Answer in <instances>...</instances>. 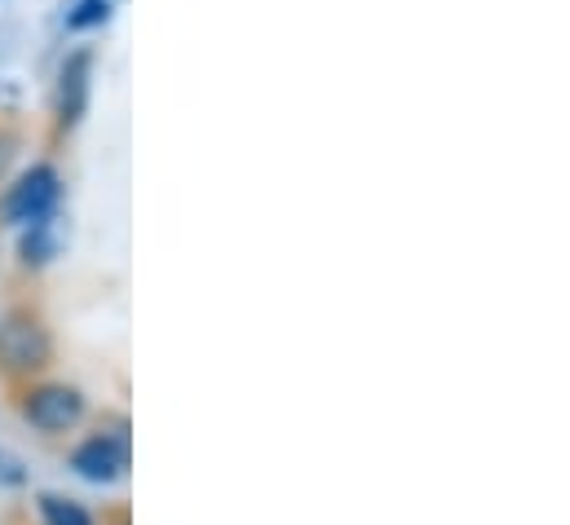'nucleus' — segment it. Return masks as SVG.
<instances>
[{
    "label": "nucleus",
    "instance_id": "3",
    "mask_svg": "<svg viewBox=\"0 0 570 525\" xmlns=\"http://www.w3.org/2000/svg\"><path fill=\"white\" fill-rule=\"evenodd\" d=\"M22 419L45 433V437H62L71 428H80L85 419V394L76 385H36L22 402Z\"/></svg>",
    "mask_w": 570,
    "mask_h": 525
},
{
    "label": "nucleus",
    "instance_id": "8",
    "mask_svg": "<svg viewBox=\"0 0 570 525\" xmlns=\"http://www.w3.org/2000/svg\"><path fill=\"white\" fill-rule=\"evenodd\" d=\"M107 18H111V0H71V9H67V27L71 31L102 27Z\"/></svg>",
    "mask_w": 570,
    "mask_h": 525
},
{
    "label": "nucleus",
    "instance_id": "1",
    "mask_svg": "<svg viewBox=\"0 0 570 525\" xmlns=\"http://www.w3.org/2000/svg\"><path fill=\"white\" fill-rule=\"evenodd\" d=\"M53 363V336L31 309H9L0 318V372L36 376Z\"/></svg>",
    "mask_w": 570,
    "mask_h": 525
},
{
    "label": "nucleus",
    "instance_id": "5",
    "mask_svg": "<svg viewBox=\"0 0 570 525\" xmlns=\"http://www.w3.org/2000/svg\"><path fill=\"white\" fill-rule=\"evenodd\" d=\"M89 76H94V53L76 49L62 71H58V98H53V116H58V132H71L80 125L85 107H89Z\"/></svg>",
    "mask_w": 570,
    "mask_h": 525
},
{
    "label": "nucleus",
    "instance_id": "2",
    "mask_svg": "<svg viewBox=\"0 0 570 525\" xmlns=\"http://www.w3.org/2000/svg\"><path fill=\"white\" fill-rule=\"evenodd\" d=\"M58 195H62L58 168L53 164H31L13 186H4V195H0V221L4 226H40V221H53Z\"/></svg>",
    "mask_w": 570,
    "mask_h": 525
},
{
    "label": "nucleus",
    "instance_id": "10",
    "mask_svg": "<svg viewBox=\"0 0 570 525\" xmlns=\"http://www.w3.org/2000/svg\"><path fill=\"white\" fill-rule=\"evenodd\" d=\"M13 468H18V464H13L9 455H0V482H9V486H18V482H22V473H13Z\"/></svg>",
    "mask_w": 570,
    "mask_h": 525
},
{
    "label": "nucleus",
    "instance_id": "6",
    "mask_svg": "<svg viewBox=\"0 0 570 525\" xmlns=\"http://www.w3.org/2000/svg\"><path fill=\"white\" fill-rule=\"evenodd\" d=\"M40 517H45L49 525H94L80 504L62 499V495H40Z\"/></svg>",
    "mask_w": 570,
    "mask_h": 525
},
{
    "label": "nucleus",
    "instance_id": "7",
    "mask_svg": "<svg viewBox=\"0 0 570 525\" xmlns=\"http://www.w3.org/2000/svg\"><path fill=\"white\" fill-rule=\"evenodd\" d=\"M53 221H40V226H27V239H22V261L27 265H45L53 257Z\"/></svg>",
    "mask_w": 570,
    "mask_h": 525
},
{
    "label": "nucleus",
    "instance_id": "4",
    "mask_svg": "<svg viewBox=\"0 0 570 525\" xmlns=\"http://www.w3.org/2000/svg\"><path fill=\"white\" fill-rule=\"evenodd\" d=\"M71 468H76L85 482L107 486V482H116V477L129 468V446H125L120 433H94V437H85V442L71 450Z\"/></svg>",
    "mask_w": 570,
    "mask_h": 525
},
{
    "label": "nucleus",
    "instance_id": "9",
    "mask_svg": "<svg viewBox=\"0 0 570 525\" xmlns=\"http://www.w3.org/2000/svg\"><path fill=\"white\" fill-rule=\"evenodd\" d=\"M9 164H13V137L0 129V177L9 172Z\"/></svg>",
    "mask_w": 570,
    "mask_h": 525
}]
</instances>
